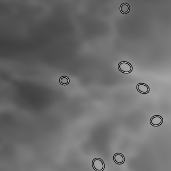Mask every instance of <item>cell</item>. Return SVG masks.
Returning <instances> with one entry per match:
<instances>
[{
  "label": "cell",
  "instance_id": "1",
  "mask_svg": "<svg viewBox=\"0 0 171 171\" xmlns=\"http://www.w3.org/2000/svg\"><path fill=\"white\" fill-rule=\"evenodd\" d=\"M119 71L123 73H131L133 71V66L131 64L127 61L121 62L118 65Z\"/></svg>",
  "mask_w": 171,
  "mask_h": 171
},
{
  "label": "cell",
  "instance_id": "2",
  "mask_svg": "<svg viewBox=\"0 0 171 171\" xmlns=\"http://www.w3.org/2000/svg\"><path fill=\"white\" fill-rule=\"evenodd\" d=\"M92 166L96 171H102L105 167L104 163L102 159L96 158L92 161Z\"/></svg>",
  "mask_w": 171,
  "mask_h": 171
},
{
  "label": "cell",
  "instance_id": "3",
  "mask_svg": "<svg viewBox=\"0 0 171 171\" xmlns=\"http://www.w3.org/2000/svg\"><path fill=\"white\" fill-rule=\"evenodd\" d=\"M163 119L161 116L160 115H155L150 119V123L154 127H158L161 125L163 123Z\"/></svg>",
  "mask_w": 171,
  "mask_h": 171
},
{
  "label": "cell",
  "instance_id": "4",
  "mask_svg": "<svg viewBox=\"0 0 171 171\" xmlns=\"http://www.w3.org/2000/svg\"><path fill=\"white\" fill-rule=\"evenodd\" d=\"M137 91L142 94H147L150 91V88L148 85L140 83L137 86Z\"/></svg>",
  "mask_w": 171,
  "mask_h": 171
},
{
  "label": "cell",
  "instance_id": "5",
  "mask_svg": "<svg viewBox=\"0 0 171 171\" xmlns=\"http://www.w3.org/2000/svg\"><path fill=\"white\" fill-rule=\"evenodd\" d=\"M114 160L116 163L121 165L125 162V158L123 155L120 153H117L114 155Z\"/></svg>",
  "mask_w": 171,
  "mask_h": 171
},
{
  "label": "cell",
  "instance_id": "6",
  "mask_svg": "<svg viewBox=\"0 0 171 171\" xmlns=\"http://www.w3.org/2000/svg\"><path fill=\"white\" fill-rule=\"evenodd\" d=\"M130 10V7L127 3H123L120 7V10L122 13L127 14Z\"/></svg>",
  "mask_w": 171,
  "mask_h": 171
}]
</instances>
